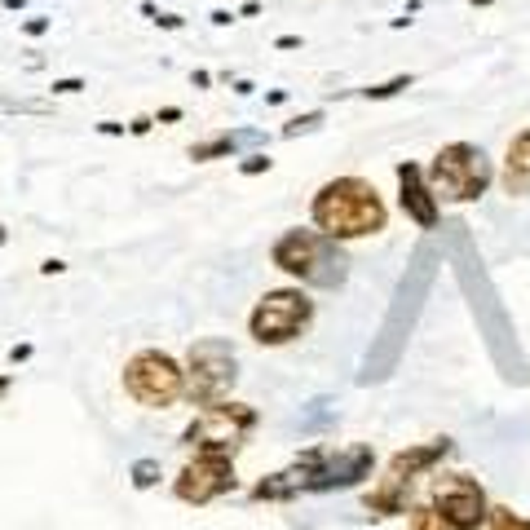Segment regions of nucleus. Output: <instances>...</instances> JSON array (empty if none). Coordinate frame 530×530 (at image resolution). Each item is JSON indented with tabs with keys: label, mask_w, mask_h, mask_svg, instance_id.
<instances>
[{
	"label": "nucleus",
	"mask_w": 530,
	"mask_h": 530,
	"mask_svg": "<svg viewBox=\"0 0 530 530\" xmlns=\"http://www.w3.org/2000/svg\"><path fill=\"white\" fill-rule=\"evenodd\" d=\"M473 5H491V0H473Z\"/></svg>",
	"instance_id": "39"
},
{
	"label": "nucleus",
	"mask_w": 530,
	"mask_h": 530,
	"mask_svg": "<svg viewBox=\"0 0 530 530\" xmlns=\"http://www.w3.org/2000/svg\"><path fill=\"white\" fill-rule=\"evenodd\" d=\"M327 115L323 111H305V115H296V120L283 124V137H301V132H314V128H323Z\"/></svg>",
	"instance_id": "20"
},
{
	"label": "nucleus",
	"mask_w": 530,
	"mask_h": 530,
	"mask_svg": "<svg viewBox=\"0 0 530 530\" xmlns=\"http://www.w3.org/2000/svg\"><path fill=\"white\" fill-rule=\"evenodd\" d=\"M97 132H102V137H124L128 124H120V120H102V124H97Z\"/></svg>",
	"instance_id": "25"
},
{
	"label": "nucleus",
	"mask_w": 530,
	"mask_h": 530,
	"mask_svg": "<svg viewBox=\"0 0 530 530\" xmlns=\"http://www.w3.org/2000/svg\"><path fill=\"white\" fill-rule=\"evenodd\" d=\"M235 18H239V13H230V9H212V23H217V27H230Z\"/></svg>",
	"instance_id": "31"
},
{
	"label": "nucleus",
	"mask_w": 530,
	"mask_h": 530,
	"mask_svg": "<svg viewBox=\"0 0 530 530\" xmlns=\"http://www.w3.org/2000/svg\"><path fill=\"white\" fill-rule=\"evenodd\" d=\"M411 85H416V75H393V80H385V85L362 89V97H367V102H389V97H398V93L411 89Z\"/></svg>",
	"instance_id": "19"
},
{
	"label": "nucleus",
	"mask_w": 530,
	"mask_h": 530,
	"mask_svg": "<svg viewBox=\"0 0 530 530\" xmlns=\"http://www.w3.org/2000/svg\"><path fill=\"white\" fill-rule=\"evenodd\" d=\"M9 385H13V371H0V398L9 393Z\"/></svg>",
	"instance_id": "37"
},
{
	"label": "nucleus",
	"mask_w": 530,
	"mask_h": 530,
	"mask_svg": "<svg viewBox=\"0 0 530 530\" xmlns=\"http://www.w3.org/2000/svg\"><path fill=\"white\" fill-rule=\"evenodd\" d=\"M301 469V495H327V491H354L376 473V451L367 442L354 446H305L301 455L292 460Z\"/></svg>",
	"instance_id": "4"
},
{
	"label": "nucleus",
	"mask_w": 530,
	"mask_h": 530,
	"mask_svg": "<svg viewBox=\"0 0 530 530\" xmlns=\"http://www.w3.org/2000/svg\"><path fill=\"white\" fill-rule=\"evenodd\" d=\"M429 186H433V195L442 199V204H477L491 186H495V159L482 151V146L473 142H446L433 151V159H429Z\"/></svg>",
	"instance_id": "3"
},
{
	"label": "nucleus",
	"mask_w": 530,
	"mask_h": 530,
	"mask_svg": "<svg viewBox=\"0 0 530 530\" xmlns=\"http://www.w3.org/2000/svg\"><path fill=\"white\" fill-rule=\"evenodd\" d=\"M309 327H314V301L305 296L301 283L270 288L247 314V336L265 345V350H283V345L301 340Z\"/></svg>",
	"instance_id": "5"
},
{
	"label": "nucleus",
	"mask_w": 530,
	"mask_h": 530,
	"mask_svg": "<svg viewBox=\"0 0 530 530\" xmlns=\"http://www.w3.org/2000/svg\"><path fill=\"white\" fill-rule=\"evenodd\" d=\"M230 491H239V473H235V455H221V451H195L173 477V495L190 508H204Z\"/></svg>",
	"instance_id": "9"
},
{
	"label": "nucleus",
	"mask_w": 530,
	"mask_h": 530,
	"mask_svg": "<svg viewBox=\"0 0 530 530\" xmlns=\"http://www.w3.org/2000/svg\"><path fill=\"white\" fill-rule=\"evenodd\" d=\"M239 380V350L226 336H204L186 350V402L208 407L235 389Z\"/></svg>",
	"instance_id": "7"
},
{
	"label": "nucleus",
	"mask_w": 530,
	"mask_h": 530,
	"mask_svg": "<svg viewBox=\"0 0 530 530\" xmlns=\"http://www.w3.org/2000/svg\"><path fill=\"white\" fill-rule=\"evenodd\" d=\"M504 195H530V128H522L517 137H508L504 146V168H500Z\"/></svg>",
	"instance_id": "14"
},
{
	"label": "nucleus",
	"mask_w": 530,
	"mask_h": 530,
	"mask_svg": "<svg viewBox=\"0 0 530 530\" xmlns=\"http://www.w3.org/2000/svg\"><path fill=\"white\" fill-rule=\"evenodd\" d=\"M40 274H49V278H54V274H66V261H58V257H49V261L40 265Z\"/></svg>",
	"instance_id": "28"
},
{
	"label": "nucleus",
	"mask_w": 530,
	"mask_h": 530,
	"mask_svg": "<svg viewBox=\"0 0 530 530\" xmlns=\"http://www.w3.org/2000/svg\"><path fill=\"white\" fill-rule=\"evenodd\" d=\"M257 13H261V0H247V5L239 9V18H257Z\"/></svg>",
	"instance_id": "34"
},
{
	"label": "nucleus",
	"mask_w": 530,
	"mask_h": 530,
	"mask_svg": "<svg viewBox=\"0 0 530 530\" xmlns=\"http://www.w3.org/2000/svg\"><path fill=\"white\" fill-rule=\"evenodd\" d=\"M54 27V18H44V13H36V18H23V36H31V40H40L44 31Z\"/></svg>",
	"instance_id": "23"
},
{
	"label": "nucleus",
	"mask_w": 530,
	"mask_h": 530,
	"mask_svg": "<svg viewBox=\"0 0 530 530\" xmlns=\"http://www.w3.org/2000/svg\"><path fill=\"white\" fill-rule=\"evenodd\" d=\"M151 128H155V115H137V120H128V132H132V137H146Z\"/></svg>",
	"instance_id": "24"
},
{
	"label": "nucleus",
	"mask_w": 530,
	"mask_h": 530,
	"mask_svg": "<svg viewBox=\"0 0 530 530\" xmlns=\"http://www.w3.org/2000/svg\"><path fill=\"white\" fill-rule=\"evenodd\" d=\"M9 243V226H0V247H5Z\"/></svg>",
	"instance_id": "38"
},
{
	"label": "nucleus",
	"mask_w": 530,
	"mask_h": 530,
	"mask_svg": "<svg viewBox=\"0 0 530 530\" xmlns=\"http://www.w3.org/2000/svg\"><path fill=\"white\" fill-rule=\"evenodd\" d=\"M89 85H85V80H80V75H66V80H54V85H49V93H54V97H75V93H85Z\"/></svg>",
	"instance_id": "22"
},
{
	"label": "nucleus",
	"mask_w": 530,
	"mask_h": 530,
	"mask_svg": "<svg viewBox=\"0 0 530 530\" xmlns=\"http://www.w3.org/2000/svg\"><path fill=\"white\" fill-rule=\"evenodd\" d=\"M190 85H195V89H212V71H204V66L190 71Z\"/></svg>",
	"instance_id": "27"
},
{
	"label": "nucleus",
	"mask_w": 530,
	"mask_h": 530,
	"mask_svg": "<svg viewBox=\"0 0 530 530\" xmlns=\"http://www.w3.org/2000/svg\"><path fill=\"white\" fill-rule=\"evenodd\" d=\"M257 429V411L235 398H221V402H208L195 411V420L181 429V446L190 451H221V455H239L247 438Z\"/></svg>",
	"instance_id": "6"
},
{
	"label": "nucleus",
	"mask_w": 530,
	"mask_h": 530,
	"mask_svg": "<svg viewBox=\"0 0 530 530\" xmlns=\"http://www.w3.org/2000/svg\"><path fill=\"white\" fill-rule=\"evenodd\" d=\"M159 477H164V464H159L155 455H142V460L128 464V482H132V491H155Z\"/></svg>",
	"instance_id": "16"
},
{
	"label": "nucleus",
	"mask_w": 530,
	"mask_h": 530,
	"mask_svg": "<svg viewBox=\"0 0 530 530\" xmlns=\"http://www.w3.org/2000/svg\"><path fill=\"white\" fill-rule=\"evenodd\" d=\"M181 120V106H164L159 115H155V124H177Z\"/></svg>",
	"instance_id": "29"
},
{
	"label": "nucleus",
	"mask_w": 530,
	"mask_h": 530,
	"mask_svg": "<svg viewBox=\"0 0 530 530\" xmlns=\"http://www.w3.org/2000/svg\"><path fill=\"white\" fill-rule=\"evenodd\" d=\"M270 265L278 274H288L301 288H319V292H340L350 283V252L345 243H336L323 230L309 226H292L270 243Z\"/></svg>",
	"instance_id": "2"
},
{
	"label": "nucleus",
	"mask_w": 530,
	"mask_h": 530,
	"mask_svg": "<svg viewBox=\"0 0 530 530\" xmlns=\"http://www.w3.org/2000/svg\"><path fill=\"white\" fill-rule=\"evenodd\" d=\"M252 146H265V132H261V128H217L208 142H195V146H190V159H195V164L235 159L239 151H252Z\"/></svg>",
	"instance_id": "13"
},
{
	"label": "nucleus",
	"mask_w": 530,
	"mask_h": 530,
	"mask_svg": "<svg viewBox=\"0 0 530 530\" xmlns=\"http://www.w3.org/2000/svg\"><path fill=\"white\" fill-rule=\"evenodd\" d=\"M124 393L151 411L177 407L186 398V367L164 350H137L124 362Z\"/></svg>",
	"instance_id": "8"
},
{
	"label": "nucleus",
	"mask_w": 530,
	"mask_h": 530,
	"mask_svg": "<svg viewBox=\"0 0 530 530\" xmlns=\"http://www.w3.org/2000/svg\"><path fill=\"white\" fill-rule=\"evenodd\" d=\"M31 358V345L23 340V345H13V350H9V362H27Z\"/></svg>",
	"instance_id": "30"
},
{
	"label": "nucleus",
	"mask_w": 530,
	"mask_h": 530,
	"mask_svg": "<svg viewBox=\"0 0 530 530\" xmlns=\"http://www.w3.org/2000/svg\"><path fill=\"white\" fill-rule=\"evenodd\" d=\"M164 31H181V27H186V18H181V13H159V18H155Z\"/></svg>",
	"instance_id": "26"
},
{
	"label": "nucleus",
	"mask_w": 530,
	"mask_h": 530,
	"mask_svg": "<svg viewBox=\"0 0 530 530\" xmlns=\"http://www.w3.org/2000/svg\"><path fill=\"white\" fill-rule=\"evenodd\" d=\"M274 49H301V36H278Z\"/></svg>",
	"instance_id": "33"
},
{
	"label": "nucleus",
	"mask_w": 530,
	"mask_h": 530,
	"mask_svg": "<svg viewBox=\"0 0 530 530\" xmlns=\"http://www.w3.org/2000/svg\"><path fill=\"white\" fill-rule=\"evenodd\" d=\"M393 177H398V208L407 212V221H416L420 230H438L442 221V199L433 195L429 177L416 159H398L393 164Z\"/></svg>",
	"instance_id": "11"
},
{
	"label": "nucleus",
	"mask_w": 530,
	"mask_h": 530,
	"mask_svg": "<svg viewBox=\"0 0 530 530\" xmlns=\"http://www.w3.org/2000/svg\"><path fill=\"white\" fill-rule=\"evenodd\" d=\"M451 451H455V442H451V438H429V442L407 446V451H393L389 464H385V473L398 477V482H407V486H416L420 477H424V473H433Z\"/></svg>",
	"instance_id": "12"
},
{
	"label": "nucleus",
	"mask_w": 530,
	"mask_h": 530,
	"mask_svg": "<svg viewBox=\"0 0 530 530\" xmlns=\"http://www.w3.org/2000/svg\"><path fill=\"white\" fill-rule=\"evenodd\" d=\"M362 508L376 512V517H407L411 512V486L389 477V473H380V482L362 495Z\"/></svg>",
	"instance_id": "15"
},
{
	"label": "nucleus",
	"mask_w": 530,
	"mask_h": 530,
	"mask_svg": "<svg viewBox=\"0 0 530 530\" xmlns=\"http://www.w3.org/2000/svg\"><path fill=\"white\" fill-rule=\"evenodd\" d=\"M252 89H257L252 80H235V93H239V97H252Z\"/></svg>",
	"instance_id": "35"
},
{
	"label": "nucleus",
	"mask_w": 530,
	"mask_h": 530,
	"mask_svg": "<svg viewBox=\"0 0 530 530\" xmlns=\"http://www.w3.org/2000/svg\"><path fill=\"white\" fill-rule=\"evenodd\" d=\"M265 102H270V106H283V102H288V89H270V93H265Z\"/></svg>",
	"instance_id": "32"
},
{
	"label": "nucleus",
	"mask_w": 530,
	"mask_h": 530,
	"mask_svg": "<svg viewBox=\"0 0 530 530\" xmlns=\"http://www.w3.org/2000/svg\"><path fill=\"white\" fill-rule=\"evenodd\" d=\"M270 168H274V159L265 155V151H252V155L239 159V173H243V177H261V173H270Z\"/></svg>",
	"instance_id": "21"
},
{
	"label": "nucleus",
	"mask_w": 530,
	"mask_h": 530,
	"mask_svg": "<svg viewBox=\"0 0 530 530\" xmlns=\"http://www.w3.org/2000/svg\"><path fill=\"white\" fill-rule=\"evenodd\" d=\"M486 530H530V517L508 504H491V517H486Z\"/></svg>",
	"instance_id": "18"
},
{
	"label": "nucleus",
	"mask_w": 530,
	"mask_h": 530,
	"mask_svg": "<svg viewBox=\"0 0 530 530\" xmlns=\"http://www.w3.org/2000/svg\"><path fill=\"white\" fill-rule=\"evenodd\" d=\"M309 221H314V230L331 235L336 243H354V239H371L380 230H389V204L380 199V190L367 177L345 173L314 190Z\"/></svg>",
	"instance_id": "1"
},
{
	"label": "nucleus",
	"mask_w": 530,
	"mask_h": 530,
	"mask_svg": "<svg viewBox=\"0 0 530 530\" xmlns=\"http://www.w3.org/2000/svg\"><path fill=\"white\" fill-rule=\"evenodd\" d=\"M407 530H455V526L446 522L433 504H411V512H407Z\"/></svg>",
	"instance_id": "17"
},
{
	"label": "nucleus",
	"mask_w": 530,
	"mask_h": 530,
	"mask_svg": "<svg viewBox=\"0 0 530 530\" xmlns=\"http://www.w3.org/2000/svg\"><path fill=\"white\" fill-rule=\"evenodd\" d=\"M429 504L455 530H486L491 517V495L473 473H438L429 486Z\"/></svg>",
	"instance_id": "10"
},
{
	"label": "nucleus",
	"mask_w": 530,
	"mask_h": 530,
	"mask_svg": "<svg viewBox=\"0 0 530 530\" xmlns=\"http://www.w3.org/2000/svg\"><path fill=\"white\" fill-rule=\"evenodd\" d=\"M142 18H151V23L159 18V9H155V0H142Z\"/></svg>",
	"instance_id": "36"
}]
</instances>
